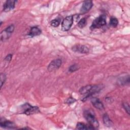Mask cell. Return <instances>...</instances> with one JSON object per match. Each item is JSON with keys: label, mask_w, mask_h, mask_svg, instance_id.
<instances>
[{"label": "cell", "mask_w": 130, "mask_h": 130, "mask_svg": "<svg viewBox=\"0 0 130 130\" xmlns=\"http://www.w3.org/2000/svg\"><path fill=\"white\" fill-rule=\"evenodd\" d=\"M21 108L23 110L22 113L27 115L36 114L40 112L38 107L32 106L28 103H25L23 105H22Z\"/></svg>", "instance_id": "obj_4"}, {"label": "cell", "mask_w": 130, "mask_h": 130, "mask_svg": "<svg viewBox=\"0 0 130 130\" xmlns=\"http://www.w3.org/2000/svg\"><path fill=\"white\" fill-rule=\"evenodd\" d=\"M11 34V33L9 32L5 29L1 33V40L2 41H5L7 40L10 37Z\"/></svg>", "instance_id": "obj_14"}, {"label": "cell", "mask_w": 130, "mask_h": 130, "mask_svg": "<svg viewBox=\"0 0 130 130\" xmlns=\"http://www.w3.org/2000/svg\"><path fill=\"white\" fill-rule=\"evenodd\" d=\"M12 57V55L11 54H9L8 55H7L5 58V60L7 61H10L11 60Z\"/></svg>", "instance_id": "obj_24"}, {"label": "cell", "mask_w": 130, "mask_h": 130, "mask_svg": "<svg viewBox=\"0 0 130 130\" xmlns=\"http://www.w3.org/2000/svg\"><path fill=\"white\" fill-rule=\"evenodd\" d=\"M1 126L4 128H8V129H14L15 128V124L10 121L5 120L1 121Z\"/></svg>", "instance_id": "obj_11"}, {"label": "cell", "mask_w": 130, "mask_h": 130, "mask_svg": "<svg viewBox=\"0 0 130 130\" xmlns=\"http://www.w3.org/2000/svg\"><path fill=\"white\" fill-rule=\"evenodd\" d=\"M118 24V19L114 17H111L110 20V24L113 27H116L117 26Z\"/></svg>", "instance_id": "obj_16"}, {"label": "cell", "mask_w": 130, "mask_h": 130, "mask_svg": "<svg viewBox=\"0 0 130 130\" xmlns=\"http://www.w3.org/2000/svg\"><path fill=\"white\" fill-rule=\"evenodd\" d=\"M91 102L92 105L96 108L100 110H102L104 109V106L102 102L96 98H92L91 100Z\"/></svg>", "instance_id": "obj_10"}, {"label": "cell", "mask_w": 130, "mask_h": 130, "mask_svg": "<svg viewBox=\"0 0 130 130\" xmlns=\"http://www.w3.org/2000/svg\"><path fill=\"white\" fill-rule=\"evenodd\" d=\"M102 85H87L82 87L79 89V92L82 95H85L84 101H86V99L102 90Z\"/></svg>", "instance_id": "obj_1"}, {"label": "cell", "mask_w": 130, "mask_h": 130, "mask_svg": "<svg viewBox=\"0 0 130 130\" xmlns=\"http://www.w3.org/2000/svg\"><path fill=\"white\" fill-rule=\"evenodd\" d=\"M87 24V21H86V19L85 18H82L79 21L78 23V26L81 28H82L84 27Z\"/></svg>", "instance_id": "obj_17"}, {"label": "cell", "mask_w": 130, "mask_h": 130, "mask_svg": "<svg viewBox=\"0 0 130 130\" xmlns=\"http://www.w3.org/2000/svg\"><path fill=\"white\" fill-rule=\"evenodd\" d=\"M122 105H123V108L125 109V110L126 111V112L128 114H129V105L127 103H123V104H122Z\"/></svg>", "instance_id": "obj_21"}, {"label": "cell", "mask_w": 130, "mask_h": 130, "mask_svg": "<svg viewBox=\"0 0 130 130\" xmlns=\"http://www.w3.org/2000/svg\"><path fill=\"white\" fill-rule=\"evenodd\" d=\"M76 127L77 129H93V128L90 126V125L87 126V125H86L85 124L83 123H81V122H78L77 124L76 125Z\"/></svg>", "instance_id": "obj_15"}, {"label": "cell", "mask_w": 130, "mask_h": 130, "mask_svg": "<svg viewBox=\"0 0 130 130\" xmlns=\"http://www.w3.org/2000/svg\"><path fill=\"white\" fill-rule=\"evenodd\" d=\"M60 24V20L58 19H55L51 21V25L53 27H57Z\"/></svg>", "instance_id": "obj_19"}, {"label": "cell", "mask_w": 130, "mask_h": 130, "mask_svg": "<svg viewBox=\"0 0 130 130\" xmlns=\"http://www.w3.org/2000/svg\"><path fill=\"white\" fill-rule=\"evenodd\" d=\"M93 3L91 1H84L80 9V13L81 14H84L88 12L91 9Z\"/></svg>", "instance_id": "obj_7"}, {"label": "cell", "mask_w": 130, "mask_h": 130, "mask_svg": "<svg viewBox=\"0 0 130 130\" xmlns=\"http://www.w3.org/2000/svg\"><path fill=\"white\" fill-rule=\"evenodd\" d=\"M103 121L104 124L107 127H111L113 125V123L112 120L110 119L109 116L106 113H105L103 115Z\"/></svg>", "instance_id": "obj_13"}, {"label": "cell", "mask_w": 130, "mask_h": 130, "mask_svg": "<svg viewBox=\"0 0 130 130\" xmlns=\"http://www.w3.org/2000/svg\"><path fill=\"white\" fill-rule=\"evenodd\" d=\"M6 80V76L5 74H1V88L2 87L4 83H5Z\"/></svg>", "instance_id": "obj_20"}, {"label": "cell", "mask_w": 130, "mask_h": 130, "mask_svg": "<svg viewBox=\"0 0 130 130\" xmlns=\"http://www.w3.org/2000/svg\"><path fill=\"white\" fill-rule=\"evenodd\" d=\"M17 2L14 0H8L4 4L3 10L5 12H8L13 10L15 8V4Z\"/></svg>", "instance_id": "obj_8"}, {"label": "cell", "mask_w": 130, "mask_h": 130, "mask_svg": "<svg viewBox=\"0 0 130 130\" xmlns=\"http://www.w3.org/2000/svg\"><path fill=\"white\" fill-rule=\"evenodd\" d=\"M62 61L60 59H56L52 60L48 64L47 69L49 71L52 72L57 70L61 65Z\"/></svg>", "instance_id": "obj_6"}, {"label": "cell", "mask_w": 130, "mask_h": 130, "mask_svg": "<svg viewBox=\"0 0 130 130\" xmlns=\"http://www.w3.org/2000/svg\"><path fill=\"white\" fill-rule=\"evenodd\" d=\"M72 50L75 52L83 54L87 53L89 52L88 48L87 46L82 45H75L72 47Z\"/></svg>", "instance_id": "obj_9"}, {"label": "cell", "mask_w": 130, "mask_h": 130, "mask_svg": "<svg viewBox=\"0 0 130 130\" xmlns=\"http://www.w3.org/2000/svg\"><path fill=\"white\" fill-rule=\"evenodd\" d=\"M80 68V67L79 66L78 64H74L71 65L69 68V71L71 73L72 72H74L76 71H77L78 70H79Z\"/></svg>", "instance_id": "obj_18"}, {"label": "cell", "mask_w": 130, "mask_h": 130, "mask_svg": "<svg viewBox=\"0 0 130 130\" xmlns=\"http://www.w3.org/2000/svg\"><path fill=\"white\" fill-rule=\"evenodd\" d=\"M75 101H76V100L74 98H73L72 97H70L67 100L66 103L70 105V104H71L74 103Z\"/></svg>", "instance_id": "obj_23"}, {"label": "cell", "mask_w": 130, "mask_h": 130, "mask_svg": "<svg viewBox=\"0 0 130 130\" xmlns=\"http://www.w3.org/2000/svg\"><path fill=\"white\" fill-rule=\"evenodd\" d=\"M84 116L89 125L93 129H96L99 126V124L95 115L89 110H85L83 113Z\"/></svg>", "instance_id": "obj_2"}, {"label": "cell", "mask_w": 130, "mask_h": 130, "mask_svg": "<svg viewBox=\"0 0 130 130\" xmlns=\"http://www.w3.org/2000/svg\"><path fill=\"white\" fill-rule=\"evenodd\" d=\"M106 24V17L105 15H101L93 20L90 28L92 29L99 28Z\"/></svg>", "instance_id": "obj_3"}, {"label": "cell", "mask_w": 130, "mask_h": 130, "mask_svg": "<svg viewBox=\"0 0 130 130\" xmlns=\"http://www.w3.org/2000/svg\"><path fill=\"white\" fill-rule=\"evenodd\" d=\"M73 23V17L72 16H67L61 23V29L63 31L69 30Z\"/></svg>", "instance_id": "obj_5"}, {"label": "cell", "mask_w": 130, "mask_h": 130, "mask_svg": "<svg viewBox=\"0 0 130 130\" xmlns=\"http://www.w3.org/2000/svg\"><path fill=\"white\" fill-rule=\"evenodd\" d=\"M6 29L9 31V32L12 34L13 32L14 31V25L13 24H11L10 25H9L8 27H7Z\"/></svg>", "instance_id": "obj_22"}, {"label": "cell", "mask_w": 130, "mask_h": 130, "mask_svg": "<svg viewBox=\"0 0 130 130\" xmlns=\"http://www.w3.org/2000/svg\"><path fill=\"white\" fill-rule=\"evenodd\" d=\"M41 34V30L37 26H34L31 28L28 35L31 37L40 35Z\"/></svg>", "instance_id": "obj_12"}]
</instances>
